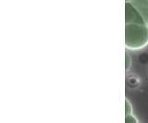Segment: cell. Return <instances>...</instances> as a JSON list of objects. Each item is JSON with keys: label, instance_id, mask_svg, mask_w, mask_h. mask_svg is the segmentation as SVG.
Wrapping results in <instances>:
<instances>
[{"label": "cell", "instance_id": "obj_1", "mask_svg": "<svg viewBox=\"0 0 148 123\" xmlns=\"http://www.w3.org/2000/svg\"><path fill=\"white\" fill-rule=\"evenodd\" d=\"M148 44L147 23H126L125 45L128 49L139 50Z\"/></svg>", "mask_w": 148, "mask_h": 123}, {"label": "cell", "instance_id": "obj_2", "mask_svg": "<svg viewBox=\"0 0 148 123\" xmlns=\"http://www.w3.org/2000/svg\"><path fill=\"white\" fill-rule=\"evenodd\" d=\"M126 23H147L141 11L131 2L126 3Z\"/></svg>", "mask_w": 148, "mask_h": 123}, {"label": "cell", "instance_id": "obj_3", "mask_svg": "<svg viewBox=\"0 0 148 123\" xmlns=\"http://www.w3.org/2000/svg\"><path fill=\"white\" fill-rule=\"evenodd\" d=\"M125 123H141V122L139 121V120L133 114H131V115H127L126 118H125Z\"/></svg>", "mask_w": 148, "mask_h": 123}, {"label": "cell", "instance_id": "obj_4", "mask_svg": "<svg viewBox=\"0 0 148 123\" xmlns=\"http://www.w3.org/2000/svg\"><path fill=\"white\" fill-rule=\"evenodd\" d=\"M125 109H126V116L132 114V107L128 100H125Z\"/></svg>", "mask_w": 148, "mask_h": 123}, {"label": "cell", "instance_id": "obj_5", "mask_svg": "<svg viewBox=\"0 0 148 123\" xmlns=\"http://www.w3.org/2000/svg\"><path fill=\"white\" fill-rule=\"evenodd\" d=\"M131 62L132 59L130 57L129 54H126V70H129L130 68H131Z\"/></svg>", "mask_w": 148, "mask_h": 123}, {"label": "cell", "instance_id": "obj_6", "mask_svg": "<svg viewBox=\"0 0 148 123\" xmlns=\"http://www.w3.org/2000/svg\"><path fill=\"white\" fill-rule=\"evenodd\" d=\"M132 1V0H127V2H131Z\"/></svg>", "mask_w": 148, "mask_h": 123}, {"label": "cell", "instance_id": "obj_7", "mask_svg": "<svg viewBox=\"0 0 148 123\" xmlns=\"http://www.w3.org/2000/svg\"><path fill=\"white\" fill-rule=\"evenodd\" d=\"M147 1H148V0H147Z\"/></svg>", "mask_w": 148, "mask_h": 123}]
</instances>
